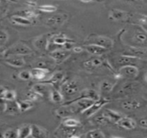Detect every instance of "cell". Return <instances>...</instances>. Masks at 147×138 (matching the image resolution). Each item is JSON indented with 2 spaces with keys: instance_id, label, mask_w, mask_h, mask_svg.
Listing matches in <instances>:
<instances>
[{
  "instance_id": "1",
  "label": "cell",
  "mask_w": 147,
  "mask_h": 138,
  "mask_svg": "<svg viewBox=\"0 0 147 138\" xmlns=\"http://www.w3.org/2000/svg\"><path fill=\"white\" fill-rule=\"evenodd\" d=\"M31 53V49L24 44L18 43L11 47L8 50H6L5 54L7 55H26Z\"/></svg>"
},
{
  "instance_id": "2",
  "label": "cell",
  "mask_w": 147,
  "mask_h": 138,
  "mask_svg": "<svg viewBox=\"0 0 147 138\" xmlns=\"http://www.w3.org/2000/svg\"><path fill=\"white\" fill-rule=\"evenodd\" d=\"M108 102H109V100L107 99V98H100V99H98L97 101H94V104H93L89 108H88L86 111H84L82 113H83V115H84L86 117H90L91 116H93V115H94L96 112H98V111H99L104 105H106Z\"/></svg>"
},
{
  "instance_id": "3",
  "label": "cell",
  "mask_w": 147,
  "mask_h": 138,
  "mask_svg": "<svg viewBox=\"0 0 147 138\" xmlns=\"http://www.w3.org/2000/svg\"><path fill=\"white\" fill-rule=\"evenodd\" d=\"M68 18V16L65 13H59L53 16H50L46 19L47 25L50 27H58L63 24Z\"/></svg>"
},
{
  "instance_id": "4",
  "label": "cell",
  "mask_w": 147,
  "mask_h": 138,
  "mask_svg": "<svg viewBox=\"0 0 147 138\" xmlns=\"http://www.w3.org/2000/svg\"><path fill=\"white\" fill-rule=\"evenodd\" d=\"M89 39H90L92 44H96V45L100 46L107 49H109L113 46V41L108 37H105V36H91L89 37Z\"/></svg>"
},
{
  "instance_id": "5",
  "label": "cell",
  "mask_w": 147,
  "mask_h": 138,
  "mask_svg": "<svg viewBox=\"0 0 147 138\" xmlns=\"http://www.w3.org/2000/svg\"><path fill=\"white\" fill-rule=\"evenodd\" d=\"M71 54L70 50L68 49H56L51 53V57L54 59L56 64H61L63 61H65Z\"/></svg>"
},
{
  "instance_id": "6",
  "label": "cell",
  "mask_w": 147,
  "mask_h": 138,
  "mask_svg": "<svg viewBox=\"0 0 147 138\" xmlns=\"http://www.w3.org/2000/svg\"><path fill=\"white\" fill-rule=\"evenodd\" d=\"M79 91V86L76 81H67L62 83L61 85V92L64 95H74L77 93Z\"/></svg>"
},
{
  "instance_id": "7",
  "label": "cell",
  "mask_w": 147,
  "mask_h": 138,
  "mask_svg": "<svg viewBox=\"0 0 147 138\" xmlns=\"http://www.w3.org/2000/svg\"><path fill=\"white\" fill-rule=\"evenodd\" d=\"M119 75L126 78H136L138 75V69L133 65L124 66L120 68Z\"/></svg>"
},
{
  "instance_id": "8",
  "label": "cell",
  "mask_w": 147,
  "mask_h": 138,
  "mask_svg": "<svg viewBox=\"0 0 147 138\" xmlns=\"http://www.w3.org/2000/svg\"><path fill=\"white\" fill-rule=\"evenodd\" d=\"M34 45H35V47L38 50H42V51L47 50L48 48H49V45L48 36L47 35H43V36H41L38 38H36L35 40Z\"/></svg>"
},
{
  "instance_id": "9",
  "label": "cell",
  "mask_w": 147,
  "mask_h": 138,
  "mask_svg": "<svg viewBox=\"0 0 147 138\" xmlns=\"http://www.w3.org/2000/svg\"><path fill=\"white\" fill-rule=\"evenodd\" d=\"M49 73V70L45 67H36L33 68L30 71L31 74V78L37 80H42L46 77V74Z\"/></svg>"
},
{
  "instance_id": "10",
  "label": "cell",
  "mask_w": 147,
  "mask_h": 138,
  "mask_svg": "<svg viewBox=\"0 0 147 138\" xmlns=\"http://www.w3.org/2000/svg\"><path fill=\"white\" fill-rule=\"evenodd\" d=\"M6 62L14 67H22L25 64L24 60L20 55H8Z\"/></svg>"
},
{
  "instance_id": "11",
  "label": "cell",
  "mask_w": 147,
  "mask_h": 138,
  "mask_svg": "<svg viewBox=\"0 0 147 138\" xmlns=\"http://www.w3.org/2000/svg\"><path fill=\"white\" fill-rule=\"evenodd\" d=\"M141 104L136 99H126L121 103V107L125 111H135L139 109Z\"/></svg>"
},
{
  "instance_id": "12",
  "label": "cell",
  "mask_w": 147,
  "mask_h": 138,
  "mask_svg": "<svg viewBox=\"0 0 147 138\" xmlns=\"http://www.w3.org/2000/svg\"><path fill=\"white\" fill-rule=\"evenodd\" d=\"M5 112H7L8 114H18L20 112L18 102L16 100H5Z\"/></svg>"
},
{
  "instance_id": "13",
  "label": "cell",
  "mask_w": 147,
  "mask_h": 138,
  "mask_svg": "<svg viewBox=\"0 0 147 138\" xmlns=\"http://www.w3.org/2000/svg\"><path fill=\"white\" fill-rule=\"evenodd\" d=\"M117 124L125 129H133L136 128V122L129 117H122L118 122Z\"/></svg>"
},
{
  "instance_id": "14",
  "label": "cell",
  "mask_w": 147,
  "mask_h": 138,
  "mask_svg": "<svg viewBox=\"0 0 147 138\" xmlns=\"http://www.w3.org/2000/svg\"><path fill=\"white\" fill-rule=\"evenodd\" d=\"M85 49L91 54L93 55H101L103 54H105L107 49V48H104L100 46H98L96 44H89V45H87L85 46Z\"/></svg>"
},
{
  "instance_id": "15",
  "label": "cell",
  "mask_w": 147,
  "mask_h": 138,
  "mask_svg": "<svg viewBox=\"0 0 147 138\" xmlns=\"http://www.w3.org/2000/svg\"><path fill=\"white\" fill-rule=\"evenodd\" d=\"M30 136H31V137H47L48 133L44 129L36 125V124H31Z\"/></svg>"
},
{
  "instance_id": "16",
  "label": "cell",
  "mask_w": 147,
  "mask_h": 138,
  "mask_svg": "<svg viewBox=\"0 0 147 138\" xmlns=\"http://www.w3.org/2000/svg\"><path fill=\"white\" fill-rule=\"evenodd\" d=\"M103 116L107 118L110 122H113V123H116L123 117L120 113L119 112H116V111H113L112 110H105L104 112L102 113Z\"/></svg>"
},
{
  "instance_id": "17",
  "label": "cell",
  "mask_w": 147,
  "mask_h": 138,
  "mask_svg": "<svg viewBox=\"0 0 147 138\" xmlns=\"http://www.w3.org/2000/svg\"><path fill=\"white\" fill-rule=\"evenodd\" d=\"M34 92H36L39 96L42 97H47L50 94V92L49 90V87L45 84H36L33 86L32 89Z\"/></svg>"
},
{
  "instance_id": "18",
  "label": "cell",
  "mask_w": 147,
  "mask_h": 138,
  "mask_svg": "<svg viewBox=\"0 0 147 138\" xmlns=\"http://www.w3.org/2000/svg\"><path fill=\"white\" fill-rule=\"evenodd\" d=\"M76 128L72 127H67L62 124V127H60L57 131L61 133V136H65V137H76L74 133L76 132Z\"/></svg>"
},
{
  "instance_id": "19",
  "label": "cell",
  "mask_w": 147,
  "mask_h": 138,
  "mask_svg": "<svg viewBox=\"0 0 147 138\" xmlns=\"http://www.w3.org/2000/svg\"><path fill=\"white\" fill-rule=\"evenodd\" d=\"M138 60V58L136 57H132V56H129V55H122L118 59V64L124 66H128V65H132L133 63H135V61H137Z\"/></svg>"
},
{
  "instance_id": "20",
  "label": "cell",
  "mask_w": 147,
  "mask_h": 138,
  "mask_svg": "<svg viewBox=\"0 0 147 138\" xmlns=\"http://www.w3.org/2000/svg\"><path fill=\"white\" fill-rule=\"evenodd\" d=\"M11 21L18 25H22V26H29L31 25L32 22L31 20L23 17V16H18V15H15L11 17Z\"/></svg>"
},
{
  "instance_id": "21",
  "label": "cell",
  "mask_w": 147,
  "mask_h": 138,
  "mask_svg": "<svg viewBox=\"0 0 147 138\" xmlns=\"http://www.w3.org/2000/svg\"><path fill=\"white\" fill-rule=\"evenodd\" d=\"M102 65V60L96 57V58H92V59H89L88 60H86L84 62V66L86 68H88V69H93V68H96Z\"/></svg>"
},
{
  "instance_id": "22",
  "label": "cell",
  "mask_w": 147,
  "mask_h": 138,
  "mask_svg": "<svg viewBox=\"0 0 147 138\" xmlns=\"http://www.w3.org/2000/svg\"><path fill=\"white\" fill-rule=\"evenodd\" d=\"M82 95L83 98H89V99L94 100V101H97L98 99H100L99 93L95 90H93V89H86V90H84L82 92Z\"/></svg>"
},
{
  "instance_id": "23",
  "label": "cell",
  "mask_w": 147,
  "mask_h": 138,
  "mask_svg": "<svg viewBox=\"0 0 147 138\" xmlns=\"http://www.w3.org/2000/svg\"><path fill=\"white\" fill-rule=\"evenodd\" d=\"M17 102H18V105L19 110H20V112L27 111L30 110L31 108H33V106H34L33 101H30L29 99L23 100V101H17Z\"/></svg>"
},
{
  "instance_id": "24",
  "label": "cell",
  "mask_w": 147,
  "mask_h": 138,
  "mask_svg": "<svg viewBox=\"0 0 147 138\" xmlns=\"http://www.w3.org/2000/svg\"><path fill=\"white\" fill-rule=\"evenodd\" d=\"M136 88H137V84H134V82L126 83L123 86V87H121L119 93L122 95H127V94L131 93Z\"/></svg>"
},
{
  "instance_id": "25",
  "label": "cell",
  "mask_w": 147,
  "mask_h": 138,
  "mask_svg": "<svg viewBox=\"0 0 147 138\" xmlns=\"http://www.w3.org/2000/svg\"><path fill=\"white\" fill-rule=\"evenodd\" d=\"M18 130V137L19 138H26L30 135V125L26 124L21 126Z\"/></svg>"
},
{
  "instance_id": "26",
  "label": "cell",
  "mask_w": 147,
  "mask_h": 138,
  "mask_svg": "<svg viewBox=\"0 0 147 138\" xmlns=\"http://www.w3.org/2000/svg\"><path fill=\"white\" fill-rule=\"evenodd\" d=\"M52 42H53L54 44H56L58 46H64L67 42H71V40L67 39L65 36H62V35H55L53 37Z\"/></svg>"
},
{
  "instance_id": "27",
  "label": "cell",
  "mask_w": 147,
  "mask_h": 138,
  "mask_svg": "<svg viewBox=\"0 0 147 138\" xmlns=\"http://www.w3.org/2000/svg\"><path fill=\"white\" fill-rule=\"evenodd\" d=\"M125 55H129V56H132V57H136L138 58V56H142V55H145L146 54V51L144 49H141V48H130L128 53L125 54Z\"/></svg>"
},
{
  "instance_id": "28",
  "label": "cell",
  "mask_w": 147,
  "mask_h": 138,
  "mask_svg": "<svg viewBox=\"0 0 147 138\" xmlns=\"http://www.w3.org/2000/svg\"><path fill=\"white\" fill-rule=\"evenodd\" d=\"M125 16H126V13L119 10H113L110 13V17L113 20H116V21L123 20L125 17Z\"/></svg>"
},
{
  "instance_id": "29",
  "label": "cell",
  "mask_w": 147,
  "mask_h": 138,
  "mask_svg": "<svg viewBox=\"0 0 147 138\" xmlns=\"http://www.w3.org/2000/svg\"><path fill=\"white\" fill-rule=\"evenodd\" d=\"M50 98L54 103H61L63 100V94L58 90H52L50 92Z\"/></svg>"
},
{
  "instance_id": "30",
  "label": "cell",
  "mask_w": 147,
  "mask_h": 138,
  "mask_svg": "<svg viewBox=\"0 0 147 138\" xmlns=\"http://www.w3.org/2000/svg\"><path fill=\"white\" fill-rule=\"evenodd\" d=\"M62 124L67 127H72V128H76L78 126H80L81 123L79 121H77L76 119L74 118H70V117H64L63 121H62Z\"/></svg>"
},
{
  "instance_id": "31",
  "label": "cell",
  "mask_w": 147,
  "mask_h": 138,
  "mask_svg": "<svg viewBox=\"0 0 147 138\" xmlns=\"http://www.w3.org/2000/svg\"><path fill=\"white\" fill-rule=\"evenodd\" d=\"M64 78V74L62 73H56L55 74L52 78L49 80V82H50V84H52L55 86H57L63 80Z\"/></svg>"
},
{
  "instance_id": "32",
  "label": "cell",
  "mask_w": 147,
  "mask_h": 138,
  "mask_svg": "<svg viewBox=\"0 0 147 138\" xmlns=\"http://www.w3.org/2000/svg\"><path fill=\"white\" fill-rule=\"evenodd\" d=\"M85 137H87V138H104L105 135L100 129H94V130L88 131L85 135Z\"/></svg>"
},
{
  "instance_id": "33",
  "label": "cell",
  "mask_w": 147,
  "mask_h": 138,
  "mask_svg": "<svg viewBox=\"0 0 147 138\" xmlns=\"http://www.w3.org/2000/svg\"><path fill=\"white\" fill-rule=\"evenodd\" d=\"M113 84L108 80H103L100 86V89L103 92H109L113 90Z\"/></svg>"
},
{
  "instance_id": "34",
  "label": "cell",
  "mask_w": 147,
  "mask_h": 138,
  "mask_svg": "<svg viewBox=\"0 0 147 138\" xmlns=\"http://www.w3.org/2000/svg\"><path fill=\"white\" fill-rule=\"evenodd\" d=\"M38 10L45 12V13H53L55 11H56V7L51 5H41L38 7Z\"/></svg>"
},
{
  "instance_id": "35",
  "label": "cell",
  "mask_w": 147,
  "mask_h": 138,
  "mask_svg": "<svg viewBox=\"0 0 147 138\" xmlns=\"http://www.w3.org/2000/svg\"><path fill=\"white\" fill-rule=\"evenodd\" d=\"M134 39L139 43H144V42H147V35L142 31H138L135 34Z\"/></svg>"
},
{
  "instance_id": "36",
  "label": "cell",
  "mask_w": 147,
  "mask_h": 138,
  "mask_svg": "<svg viewBox=\"0 0 147 138\" xmlns=\"http://www.w3.org/2000/svg\"><path fill=\"white\" fill-rule=\"evenodd\" d=\"M3 98L5 100H15L16 99V92L14 91L5 90L4 95H3Z\"/></svg>"
},
{
  "instance_id": "37",
  "label": "cell",
  "mask_w": 147,
  "mask_h": 138,
  "mask_svg": "<svg viewBox=\"0 0 147 138\" xmlns=\"http://www.w3.org/2000/svg\"><path fill=\"white\" fill-rule=\"evenodd\" d=\"M8 39H9L8 34L5 30L0 29V47L4 46L7 42Z\"/></svg>"
},
{
  "instance_id": "38",
  "label": "cell",
  "mask_w": 147,
  "mask_h": 138,
  "mask_svg": "<svg viewBox=\"0 0 147 138\" xmlns=\"http://www.w3.org/2000/svg\"><path fill=\"white\" fill-rule=\"evenodd\" d=\"M94 122H95L97 124H100V125H106V124H107L110 121H109L107 118H106V117L103 116V114H102V115H100V116L96 117L94 118Z\"/></svg>"
},
{
  "instance_id": "39",
  "label": "cell",
  "mask_w": 147,
  "mask_h": 138,
  "mask_svg": "<svg viewBox=\"0 0 147 138\" xmlns=\"http://www.w3.org/2000/svg\"><path fill=\"white\" fill-rule=\"evenodd\" d=\"M3 136L5 137V138H15V137H18V130L17 129H8V130H6L4 133Z\"/></svg>"
},
{
  "instance_id": "40",
  "label": "cell",
  "mask_w": 147,
  "mask_h": 138,
  "mask_svg": "<svg viewBox=\"0 0 147 138\" xmlns=\"http://www.w3.org/2000/svg\"><path fill=\"white\" fill-rule=\"evenodd\" d=\"M18 77L23 80H29L31 79V74H30V71H27V70H24V71H22L21 73H19L18 74Z\"/></svg>"
},
{
  "instance_id": "41",
  "label": "cell",
  "mask_w": 147,
  "mask_h": 138,
  "mask_svg": "<svg viewBox=\"0 0 147 138\" xmlns=\"http://www.w3.org/2000/svg\"><path fill=\"white\" fill-rule=\"evenodd\" d=\"M27 97H28V99L29 100H30V101H35V100H37L38 98H39V95L36 92H34L33 90L32 91H30V92H29L28 93H27Z\"/></svg>"
},
{
  "instance_id": "42",
  "label": "cell",
  "mask_w": 147,
  "mask_h": 138,
  "mask_svg": "<svg viewBox=\"0 0 147 138\" xmlns=\"http://www.w3.org/2000/svg\"><path fill=\"white\" fill-rule=\"evenodd\" d=\"M23 14H24L23 17L28 18L30 20H31V18H34L36 17V14L31 11H23Z\"/></svg>"
},
{
  "instance_id": "43",
  "label": "cell",
  "mask_w": 147,
  "mask_h": 138,
  "mask_svg": "<svg viewBox=\"0 0 147 138\" xmlns=\"http://www.w3.org/2000/svg\"><path fill=\"white\" fill-rule=\"evenodd\" d=\"M141 25L143 26V28H144L145 29H147V17H144L139 20Z\"/></svg>"
},
{
  "instance_id": "44",
  "label": "cell",
  "mask_w": 147,
  "mask_h": 138,
  "mask_svg": "<svg viewBox=\"0 0 147 138\" xmlns=\"http://www.w3.org/2000/svg\"><path fill=\"white\" fill-rule=\"evenodd\" d=\"M139 125L143 128H147V117L140 119L139 120Z\"/></svg>"
},
{
  "instance_id": "45",
  "label": "cell",
  "mask_w": 147,
  "mask_h": 138,
  "mask_svg": "<svg viewBox=\"0 0 147 138\" xmlns=\"http://www.w3.org/2000/svg\"><path fill=\"white\" fill-rule=\"evenodd\" d=\"M6 48L4 47V46H2V47H0V56H2V55H4V54H5V52H6Z\"/></svg>"
},
{
  "instance_id": "46",
  "label": "cell",
  "mask_w": 147,
  "mask_h": 138,
  "mask_svg": "<svg viewBox=\"0 0 147 138\" xmlns=\"http://www.w3.org/2000/svg\"><path fill=\"white\" fill-rule=\"evenodd\" d=\"M5 92V89L3 86H0V98H3V95Z\"/></svg>"
},
{
  "instance_id": "47",
  "label": "cell",
  "mask_w": 147,
  "mask_h": 138,
  "mask_svg": "<svg viewBox=\"0 0 147 138\" xmlns=\"http://www.w3.org/2000/svg\"><path fill=\"white\" fill-rule=\"evenodd\" d=\"M82 50H83V48H82L81 47H75L74 48V51H75L76 53H81Z\"/></svg>"
},
{
  "instance_id": "48",
  "label": "cell",
  "mask_w": 147,
  "mask_h": 138,
  "mask_svg": "<svg viewBox=\"0 0 147 138\" xmlns=\"http://www.w3.org/2000/svg\"><path fill=\"white\" fill-rule=\"evenodd\" d=\"M80 1L82 2V3H89V2L93 1V0H80Z\"/></svg>"
},
{
  "instance_id": "49",
  "label": "cell",
  "mask_w": 147,
  "mask_h": 138,
  "mask_svg": "<svg viewBox=\"0 0 147 138\" xmlns=\"http://www.w3.org/2000/svg\"><path fill=\"white\" fill-rule=\"evenodd\" d=\"M145 81L147 82V74H145Z\"/></svg>"
}]
</instances>
